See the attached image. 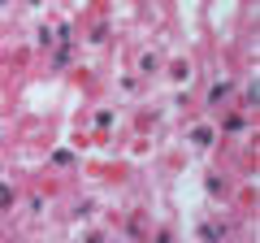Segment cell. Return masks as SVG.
Instances as JSON below:
<instances>
[{"label": "cell", "instance_id": "obj_1", "mask_svg": "<svg viewBox=\"0 0 260 243\" xmlns=\"http://www.w3.org/2000/svg\"><path fill=\"white\" fill-rule=\"evenodd\" d=\"M9 200H13V191H9V187H0V208H9Z\"/></svg>", "mask_w": 260, "mask_h": 243}]
</instances>
